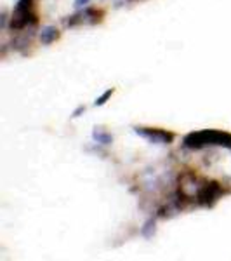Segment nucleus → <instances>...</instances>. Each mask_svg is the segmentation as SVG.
I'll list each match as a JSON object with an SVG mask.
<instances>
[{"instance_id":"nucleus-1","label":"nucleus","mask_w":231,"mask_h":261,"mask_svg":"<svg viewBox=\"0 0 231 261\" xmlns=\"http://www.w3.org/2000/svg\"><path fill=\"white\" fill-rule=\"evenodd\" d=\"M38 5L37 0H17L16 7H14L11 26L16 32H25L26 28H33L38 25Z\"/></svg>"},{"instance_id":"nucleus-2","label":"nucleus","mask_w":231,"mask_h":261,"mask_svg":"<svg viewBox=\"0 0 231 261\" xmlns=\"http://www.w3.org/2000/svg\"><path fill=\"white\" fill-rule=\"evenodd\" d=\"M224 146L231 150V134L221 133V131H200V133H191L184 138L186 148H203V146Z\"/></svg>"},{"instance_id":"nucleus-3","label":"nucleus","mask_w":231,"mask_h":261,"mask_svg":"<svg viewBox=\"0 0 231 261\" xmlns=\"http://www.w3.org/2000/svg\"><path fill=\"white\" fill-rule=\"evenodd\" d=\"M224 195V190L221 187V183H205L198 188L197 191V202L203 208H211L217 202L221 197Z\"/></svg>"},{"instance_id":"nucleus-4","label":"nucleus","mask_w":231,"mask_h":261,"mask_svg":"<svg viewBox=\"0 0 231 261\" xmlns=\"http://www.w3.org/2000/svg\"><path fill=\"white\" fill-rule=\"evenodd\" d=\"M103 11H99L96 7H83L82 11L75 13L73 16L68 17L66 25L68 26H79V25H96L103 19Z\"/></svg>"},{"instance_id":"nucleus-5","label":"nucleus","mask_w":231,"mask_h":261,"mask_svg":"<svg viewBox=\"0 0 231 261\" xmlns=\"http://www.w3.org/2000/svg\"><path fill=\"white\" fill-rule=\"evenodd\" d=\"M136 133L141 134L146 139L153 141V143H160V145H165V143H170L174 139L172 133H167V131H162V129H148V127H137Z\"/></svg>"},{"instance_id":"nucleus-6","label":"nucleus","mask_w":231,"mask_h":261,"mask_svg":"<svg viewBox=\"0 0 231 261\" xmlns=\"http://www.w3.org/2000/svg\"><path fill=\"white\" fill-rule=\"evenodd\" d=\"M59 37V32L54 26H46V28L40 32V42L44 46H49L52 42H56Z\"/></svg>"},{"instance_id":"nucleus-7","label":"nucleus","mask_w":231,"mask_h":261,"mask_svg":"<svg viewBox=\"0 0 231 261\" xmlns=\"http://www.w3.org/2000/svg\"><path fill=\"white\" fill-rule=\"evenodd\" d=\"M94 138H96V139H99V143H103V145L112 143V136H110V134H106V133H101V131H96Z\"/></svg>"},{"instance_id":"nucleus-8","label":"nucleus","mask_w":231,"mask_h":261,"mask_svg":"<svg viewBox=\"0 0 231 261\" xmlns=\"http://www.w3.org/2000/svg\"><path fill=\"white\" fill-rule=\"evenodd\" d=\"M112 94H113V89H108V91L104 92V94L101 96V98H98V100H96V104H99V106H101V104H104V103H106V100H108V98H110Z\"/></svg>"},{"instance_id":"nucleus-9","label":"nucleus","mask_w":231,"mask_h":261,"mask_svg":"<svg viewBox=\"0 0 231 261\" xmlns=\"http://www.w3.org/2000/svg\"><path fill=\"white\" fill-rule=\"evenodd\" d=\"M75 4H77V7H82V5L89 4V0H75Z\"/></svg>"}]
</instances>
